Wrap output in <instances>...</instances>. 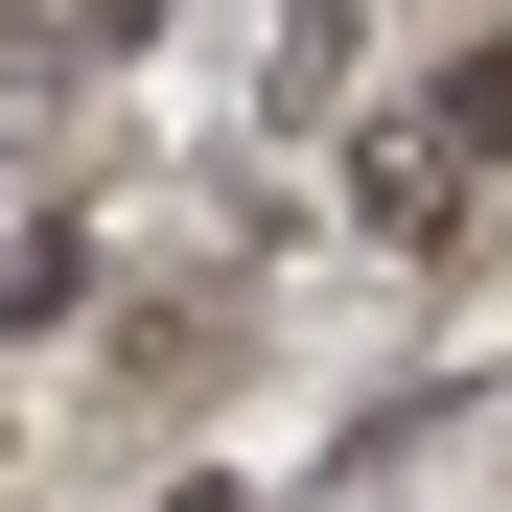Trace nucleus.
<instances>
[{
    "mask_svg": "<svg viewBox=\"0 0 512 512\" xmlns=\"http://www.w3.org/2000/svg\"><path fill=\"white\" fill-rule=\"evenodd\" d=\"M489 163H512V47H466L419 117H373V163H350V187H373V233H443Z\"/></svg>",
    "mask_w": 512,
    "mask_h": 512,
    "instance_id": "f257e3e1",
    "label": "nucleus"
}]
</instances>
